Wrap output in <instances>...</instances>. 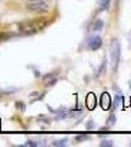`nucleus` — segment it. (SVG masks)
<instances>
[{"label":"nucleus","mask_w":131,"mask_h":147,"mask_svg":"<svg viewBox=\"0 0 131 147\" xmlns=\"http://www.w3.org/2000/svg\"><path fill=\"white\" fill-rule=\"evenodd\" d=\"M67 142H68V139L64 138V139H59V140H55L52 142V145L53 146H57V147H63L67 145Z\"/></svg>","instance_id":"10"},{"label":"nucleus","mask_w":131,"mask_h":147,"mask_svg":"<svg viewBox=\"0 0 131 147\" xmlns=\"http://www.w3.org/2000/svg\"><path fill=\"white\" fill-rule=\"evenodd\" d=\"M106 67H107V59L105 58L103 60V62H102L101 66H100L99 70H98V74H97V77H99V76L103 75V74L106 72Z\"/></svg>","instance_id":"11"},{"label":"nucleus","mask_w":131,"mask_h":147,"mask_svg":"<svg viewBox=\"0 0 131 147\" xmlns=\"http://www.w3.org/2000/svg\"><path fill=\"white\" fill-rule=\"evenodd\" d=\"M100 105L103 110H109L112 107V97L109 92L105 91L100 97Z\"/></svg>","instance_id":"5"},{"label":"nucleus","mask_w":131,"mask_h":147,"mask_svg":"<svg viewBox=\"0 0 131 147\" xmlns=\"http://www.w3.org/2000/svg\"><path fill=\"white\" fill-rule=\"evenodd\" d=\"M121 100H122V97L120 95H116L115 98H114V108L116 109L118 106L120 105L121 103Z\"/></svg>","instance_id":"12"},{"label":"nucleus","mask_w":131,"mask_h":147,"mask_svg":"<svg viewBox=\"0 0 131 147\" xmlns=\"http://www.w3.org/2000/svg\"><path fill=\"white\" fill-rule=\"evenodd\" d=\"M39 144L37 143V141H34V140H28L26 142L25 145L23 146H32V147H35V146H38Z\"/></svg>","instance_id":"16"},{"label":"nucleus","mask_w":131,"mask_h":147,"mask_svg":"<svg viewBox=\"0 0 131 147\" xmlns=\"http://www.w3.org/2000/svg\"><path fill=\"white\" fill-rule=\"evenodd\" d=\"M116 1H118V0H116Z\"/></svg>","instance_id":"19"},{"label":"nucleus","mask_w":131,"mask_h":147,"mask_svg":"<svg viewBox=\"0 0 131 147\" xmlns=\"http://www.w3.org/2000/svg\"><path fill=\"white\" fill-rule=\"evenodd\" d=\"M94 127V123L93 121H89V122L86 123V129H92Z\"/></svg>","instance_id":"17"},{"label":"nucleus","mask_w":131,"mask_h":147,"mask_svg":"<svg viewBox=\"0 0 131 147\" xmlns=\"http://www.w3.org/2000/svg\"><path fill=\"white\" fill-rule=\"evenodd\" d=\"M85 104L88 110L92 111L96 108L97 106V96L94 92H89L87 93L86 98H85Z\"/></svg>","instance_id":"6"},{"label":"nucleus","mask_w":131,"mask_h":147,"mask_svg":"<svg viewBox=\"0 0 131 147\" xmlns=\"http://www.w3.org/2000/svg\"><path fill=\"white\" fill-rule=\"evenodd\" d=\"M47 22L43 18L32 19V20H27L19 24V30L22 34L30 35L34 34L40 32L41 30L46 27Z\"/></svg>","instance_id":"1"},{"label":"nucleus","mask_w":131,"mask_h":147,"mask_svg":"<svg viewBox=\"0 0 131 147\" xmlns=\"http://www.w3.org/2000/svg\"><path fill=\"white\" fill-rule=\"evenodd\" d=\"M111 0H100L99 2V10L100 11H106L109 9Z\"/></svg>","instance_id":"8"},{"label":"nucleus","mask_w":131,"mask_h":147,"mask_svg":"<svg viewBox=\"0 0 131 147\" xmlns=\"http://www.w3.org/2000/svg\"><path fill=\"white\" fill-rule=\"evenodd\" d=\"M103 28H104V22L102 20H100V19H98V20L94 23L93 30H94V32H101V30H103Z\"/></svg>","instance_id":"9"},{"label":"nucleus","mask_w":131,"mask_h":147,"mask_svg":"<svg viewBox=\"0 0 131 147\" xmlns=\"http://www.w3.org/2000/svg\"><path fill=\"white\" fill-rule=\"evenodd\" d=\"M129 86H130V88H131V80L129 82Z\"/></svg>","instance_id":"18"},{"label":"nucleus","mask_w":131,"mask_h":147,"mask_svg":"<svg viewBox=\"0 0 131 147\" xmlns=\"http://www.w3.org/2000/svg\"><path fill=\"white\" fill-rule=\"evenodd\" d=\"M116 123V115H115V114H111V115H110V117H109V119H108V124L110 125H114Z\"/></svg>","instance_id":"14"},{"label":"nucleus","mask_w":131,"mask_h":147,"mask_svg":"<svg viewBox=\"0 0 131 147\" xmlns=\"http://www.w3.org/2000/svg\"><path fill=\"white\" fill-rule=\"evenodd\" d=\"M110 56H111V66L113 71L118 70L120 59V45L116 38L112 39L110 44Z\"/></svg>","instance_id":"2"},{"label":"nucleus","mask_w":131,"mask_h":147,"mask_svg":"<svg viewBox=\"0 0 131 147\" xmlns=\"http://www.w3.org/2000/svg\"><path fill=\"white\" fill-rule=\"evenodd\" d=\"M100 146L101 147H112V146H114V142H113V140H110V139H105V140L101 141Z\"/></svg>","instance_id":"13"},{"label":"nucleus","mask_w":131,"mask_h":147,"mask_svg":"<svg viewBox=\"0 0 131 147\" xmlns=\"http://www.w3.org/2000/svg\"><path fill=\"white\" fill-rule=\"evenodd\" d=\"M89 138L88 136H85V134H82V136H75V140L78 141V142H81V141H84V140H87Z\"/></svg>","instance_id":"15"},{"label":"nucleus","mask_w":131,"mask_h":147,"mask_svg":"<svg viewBox=\"0 0 131 147\" xmlns=\"http://www.w3.org/2000/svg\"><path fill=\"white\" fill-rule=\"evenodd\" d=\"M26 9L30 13H46L49 9V3L47 0H28L26 3Z\"/></svg>","instance_id":"3"},{"label":"nucleus","mask_w":131,"mask_h":147,"mask_svg":"<svg viewBox=\"0 0 131 147\" xmlns=\"http://www.w3.org/2000/svg\"><path fill=\"white\" fill-rule=\"evenodd\" d=\"M102 43H103V41H102V38L99 35H93V36H91L88 39L87 46L90 50L95 51V50H98L100 47L102 46Z\"/></svg>","instance_id":"4"},{"label":"nucleus","mask_w":131,"mask_h":147,"mask_svg":"<svg viewBox=\"0 0 131 147\" xmlns=\"http://www.w3.org/2000/svg\"><path fill=\"white\" fill-rule=\"evenodd\" d=\"M43 82L45 84V86L49 87V86H53V85L57 82V79L55 78L54 74L50 73L47 74L43 77Z\"/></svg>","instance_id":"7"}]
</instances>
